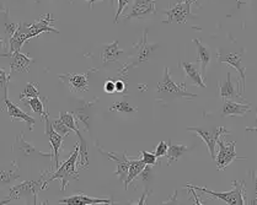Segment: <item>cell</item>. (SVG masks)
<instances>
[{"mask_svg": "<svg viewBox=\"0 0 257 205\" xmlns=\"http://www.w3.org/2000/svg\"><path fill=\"white\" fill-rule=\"evenodd\" d=\"M78 158H79V143L74 147V151L70 154V156L68 160H65L62 165H59V167H57L56 171H53L51 173V177L47 179H45L43 182L42 190L48 188L49 183H52L56 179L61 181V192H64L67 189L68 184L70 181H78L79 179V172L76 169L78 166Z\"/></svg>", "mask_w": 257, "mask_h": 205, "instance_id": "6da1fadb", "label": "cell"}, {"mask_svg": "<svg viewBox=\"0 0 257 205\" xmlns=\"http://www.w3.org/2000/svg\"><path fill=\"white\" fill-rule=\"evenodd\" d=\"M233 189L229 192H214V190H209L207 188L201 187V185H195L188 183L190 187H192L195 190H199L202 193H206L208 195L213 196L214 199H219V200L225 201L226 204L230 205H244L247 203V196H246V188L244 181H233Z\"/></svg>", "mask_w": 257, "mask_h": 205, "instance_id": "7a4b0ae2", "label": "cell"}, {"mask_svg": "<svg viewBox=\"0 0 257 205\" xmlns=\"http://www.w3.org/2000/svg\"><path fill=\"white\" fill-rule=\"evenodd\" d=\"M157 92L161 96L171 98H187V100L197 98V95L190 94V92L186 91V83L176 84L172 80L169 68L164 69V78L163 80L158 83Z\"/></svg>", "mask_w": 257, "mask_h": 205, "instance_id": "3957f363", "label": "cell"}, {"mask_svg": "<svg viewBox=\"0 0 257 205\" xmlns=\"http://www.w3.org/2000/svg\"><path fill=\"white\" fill-rule=\"evenodd\" d=\"M52 173L51 171H42V174L38 179L34 181H25L20 184H16L10 188L9 196L8 198L10 200H18L21 198H29V196H34V204H37V193L42 190L43 182H45V177L47 174Z\"/></svg>", "mask_w": 257, "mask_h": 205, "instance_id": "277c9868", "label": "cell"}, {"mask_svg": "<svg viewBox=\"0 0 257 205\" xmlns=\"http://www.w3.org/2000/svg\"><path fill=\"white\" fill-rule=\"evenodd\" d=\"M158 46L159 45H150V43L148 42V30H146V31L143 32V37H142V40L139 41L138 45L136 46L137 49H138L136 57L133 58L132 62L123 65L121 69H119V74H121L122 76H127L130 69H132V68L135 67H138V65L142 64V63H146L149 61L152 54L154 53L155 49L158 48Z\"/></svg>", "mask_w": 257, "mask_h": 205, "instance_id": "5b68a950", "label": "cell"}, {"mask_svg": "<svg viewBox=\"0 0 257 205\" xmlns=\"http://www.w3.org/2000/svg\"><path fill=\"white\" fill-rule=\"evenodd\" d=\"M54 18L51 13L45 14L40 18V20L35 21L32 24H23L24 31L26 34L27 40H31L34 37H38L41 34H45V32H52V34H59V31L57 29H54Z\"/></svg>", "mask_w": 257, "mask_h": 205, "instance_id": "8992f818", "label": "cell"}, {"mask_svg": "<svg viewBox=\"0 0 257 205\" xmlns=\"http://www.w3.org/2000/svg\"><path fill=\"white\" fill-rule=\"evenodd\" d=\"M188 132L196 133V135L201 136L203 141L206 143L210 157L214 160L215 158V146H217V140L223 135H228L230 134L228 129L224 127H215L213 129H204V128H197V127H188L186 128Z\"/></svg>", "mask_w": 257, "mask_h": 205, "instance_id": "52a82bcc", "label": "cell"}, {"mask_svg": "<svg viewBox=\"0 0 257 205\" xmlns=\"http://www.w3.org/2000/svg\"><path fill=\"white\" fill-rule=\"evenodd\" d=\"M218 146H219V151L215 154V163H217V168L219 171H223L228 167L230 163H233L235 160H245L246 157H240L237 156V154L235 152V141H230V143H225V141L221 139V136L217 140Z\"/></svg>", "mask_w": 257, "mask_h": 205, "instance_id": "ba28073f", "label": "cell"}, {"mask_svg": "<svg viewBox=\"0 0 257 205\" xmlns=\"http://www.w3.org/2000/svg\"><path fill=\"white\" fill-rule=\"evenodd\" d=\"M191 7L192 5L188 4L186 2H180L177 0V3L175 5H170L168 10H164V15H166V20L163 21V24L171 25L174 23L176 24H186L190 18H196V15H193L191 12Z\"/></svg>", "mask_w": 257, "mask_h": 205, "instance_id": "9c48e42d", "label": "cell"}, {"mask_svg": "<svg viewBox=\"0 0 257 205\" xmlns=\"http://www.w3.org/2000/svg\"><path fill=\"white\" fill-rule=\"evenodd\" d=\"M43 123H45V134L46 136H47L48 141L51 143L52 154H53V157H52V166L49 171L53 172V168L56 167V166L57 167H59V165H61V163H59V151H61L63 146L62 143L64 138H63L61 134H58L53 129L49 116H47L45 119H43Z\"/></svg>", "mask_w": 257, "mask_h": 205, "instance_id": "30bf717a", "label": "cell"}, {"mask_svg": "<svg viewBox=\"0 0 257 205\" xmlns=\"http://www.w3.org/2000/svg\"><path fill=\"white\" fill-rule=\"evenodd\" d=\"M94 72L95 69L83 74H61L58 75V79L62 83L68 85L70 91L74 94H79V92H85L89 90V75Z\"/></svg>", "mask_w": 257, "mask_h": 205, "instance_id": "8fae6325", "label": "cell"}, {"mask_svg": "<svg viewBox=\"0 0 257 205\" xmlns=\"http://www.w3.org/2000/svg\"><path fill=\"white\" fill-rule=\"evenodd\" d=\"M2 109L3 111L5 109V111L8 112V114H9V117L12 118V121L26 122L27 124H29L30 130L34 129L35 124H36L35 118H32L29 113L24 112L23 109L16 105V103H14L13 101L9 100V97H8V90L7 91H4V106H3Z\"/></svg>", "mask_w": 257, "mask_h": 205, "instance_id": "7c38bea8", "label": "cell"}, {"mask_svg": "<svg viewBox=\"0 0 257 205\" xmlns=\"http://www.w3.org/2000/svg\"><path fill=\"white\" fill-rule=\"evenodd\" d=\"M96 146L101 154L105 155L106 157H108L110 160L114 161V162L117 163V168H116V171H114V174L118 177L119 182L124 183L125 178H127L128 169H130V165H131V158L128 157L127 151H123V154L121 155V156H118V155H116L114 152H106L105 150L100 146V145L96 144Z\"/></svg>", "mask_w": 257, "mask_h": 205, "instance_id": "4fadbf2b", "label": "cell"}, {"mask_svg": "<svg viewBox=\"0 0 257 205\" xmlns=\"http://www.w3.org/2000/svg\"><path fill=\"white\" fill-rule=\"evenodd\" d=\"M157 0H135L132 5V10L124 16L125 20L132 19H144L149 15H154L157 13Z\"/></svg>", "mask_w": 257, "mask_h": 205, "instance_id": "5bb4252c", "label": "cell"}, {"mask_svg": "<svg viewBox=\"0 0 257 205\" xmlns=\"http://www.w3.org/2000/svg\"><path fill=\"white\" fill-rule=\"evenodd\" d=\"M242 53L241 52H234V53H228V54H220V52L218 51V62L220 63H226L230 67H233L234 69H236L240 74V78L241 79V86H242V92L245 91L246 87V68L241 65V59H242Z\"/></svg>", "mask_w": 257, "mask_h": 205, "instance_id": "9a60e30c", "label": "cell"}, {"mask_svg": "<svg viewBox=\"0 0 257 205\" xmlns=\"http://www.w3.org/2000/svg\"><path fill=\"white\" fill-rule=\"evenodd\" d=\"M13 151L20 152L21 155H24V156L26 157L40 156V157H48L51 158V160L52 157H53V154H52V152H42L40 151V150H37L32 144L27 143V141L24 139V132H21L18 136H16L15 144H14L13 146Z\"/></svg>", "mask_w": 257, "mask_h": 205, "instance_id": "2e32d148", "label": "cell"}, {"mask_svg": "<svg viewBox=\"0 0 257 205\" xmlns=\"http://www.w3.org/2000/svg\"><path fill=\"white\" fill-rule=\"evenodd\" d=\"M10 75L15 73H26L29 72L31 65L35 63L34 58H30L27 54L21 53V52H15L10 56Z\"/></svg>", "mask_w": 257, "mask_h": 205, "instance_id": "e0dca14e", "label": "cell"}, {"mask_svg": "<svg viewBox=\"0 0 257 205\" xmlns=\"http://www.w3.org/2000/svg\"><path fill=\"white\" fill-rule=\"evenodd\" d=\"M58 204H67V205H95V204H113L112 199H100V198H91L87 196L84 193L75 194V195L67 196L58 200Z\"/></svg>", "mask_w": 257, "mask_h": 205, "instance_id": "ac0fdd59", "label": "cell"}, {"mask_svg": "<svg viewBox=\"0 0 257 205\" xmlns=\"http://www.w3.org/2000/svg\"><path fill=\"white\" fill-rule=\"evenodd\" d=\"M248 111H251L250 103L236 102L234 100H223V109H221V116H245Z\"/></svg>", "mask_w": 257, "mask_h": 205, "instance_id": "d6986e66", "label": "cell"}, {"mask_svg": "<svg viewBox=\"0 0 257 205\" xmlns=\"http://www.w3.org/2000/svg\"><path fill=\"white\" fill-rule=\"evenodd\" d=\"M219 95L221 100H241L245 101V98L240 95L239 91H236L235 86L231 83V74H226V80L219 85Z\"/></svg>", "mask_w": 257, "mask_h": 205, "instance_id": "ffe728a7", "label": "cell"}, {"mask_svg": "<svg viewBox=\"0 0 257 205\" xmlns=\"http://www.w3.org/2000/svg\"><path fill=\"white\" fill-rule=\"evenodd\" d=\"M180 67L184 69V72L187 76V79H190L192 81L193 86H199L206 89V83L203 80V76H202V73L197 69V67L193 63H187V62H180Z\"/></svg>", "mask_w": 257, "mask_h": 205, "instance_id": "44dd1931", "label": "cell"}, {"mask_svg": "<svg viewBox=\"0 0 257 205\" xmlns=\"http://www.w3.org/2000/svg\"><path fill=\"white\" fill-rule=\"evenodd\" d=\"M123 54V49L119 48L118 41H114V42L110 43V45L103 46V48L101 49V61L103 64H108L111 62H117Z\"/></svg>", "mask_w": 257, "mask_h": 205, "instance_id": "7402d4cb", "label": "cell"}, {"mask_svg": "<svg viewBox=\"0 0 257 205\" xmlns=\"http://www.w3.org/2000/svg\"><path fill=\"white\" fill-rule=\"evenodd\" d=\"M195 42L196 47H197V63H201V68H202V76L203 79L206 78V72H207V67H208L210 59H212V54H210V51L203 43L201 42L199 40L195 38L193 40Z\"/></svg>", "mask_w": 257, "mask_h": 205, "instance_id": "603a6c76", "label": "cell"}, {"mask_svg": "<svg viewBox=\"0 0 257 205\" xmlns=\"http://www.w3.org/2000/svg\"><path fill=\"white\" fill-rule=\"evenodd\" d=\"M144 167H146V163L142 161V158H131V165H130V169H128V174L127 178L124 181V189L127 190L130 184L133 181H136L137 177L141 174V172L143 171Z\"/></svg>", "mask_w": 257, "mask_h": 205, "instance_id": "cb8c5ba5", "label": "cell"}, {"mask_svg": "<svg viewBox=\"0 0 257 205\" xmlns=\"http://www.w3.org/2000/svg\"><path fill=\"white\" fill-rule=\"evenodd\" d=\"M46 98L47 97H45L43 98V101H41L40 97H34V98H29V100H24L23 102L25 106H29V107L35 112V113L40 114L41 118H42V121H43L46 117L49 116L48 102H47V105H45Z\"/></svg>", "mask_w": 257, "mask_h": 205, "instance_id": "d4e9b609", "label": "cell"}, {"mask_svg": "<svg viewBox=\"0 0 257 205\" xmlns=\"http://www.w3.org/2000/svg\"><path fill=\"white\" fill-rule=\"evenodd\" d=\"M92 103H84L81 107H78L74 111V116H75V118L78 119L79 122H81L84 124V128H85V130L87 132H90V125H91V111H90V108H91Z\"/></svg>", "mask_w": 257, "mask_h": 205, "instance_id": "484cf974", "label": "cell"}, {"mask_svg": "<svg viewBox=\"0 0 257 205\" xmlns=\"http://www.w3.org/2000/svg\"><path fill=\"white\" fill-rule=\"evenodd\" d=\"M188 150V147L184 144H171V141H169V149L166 157H168V165L170 166L175 161H179L180 157L185 154Z\"/></svg>", "mask_w": 257, "mask_h": 205, "instance_id": "4316f807", "label": "cell"}, {"mask_svg": "<svg viewBox=\"0 0 257 205\" xmlns=\"http://www.w3.org/2000/svg\"><path fill=\"white\" fill-rule=\"evenodd\" d=\"M20 178V167L15 161H13V168L12 169H3L0 172V181L5 184L14 183Z\"/></svg>", "mask_w": 257, "mask_h": 205, "instance_id": "83f0119b", "label": "cell"}, {"mask_svg": "<svg viewBox=\"0 0 257 205\" xmlns=\"http://www.w3.org/2000/svg\"><path fill=\"white\" fill-rule=\"evenodd\" d=\"M40 97V89H38V83H29L25 86L24 91L20 94L19 100H29V98Z\"/></svg>", "mask_w": 257, "mask_h": 205, "instance_id": "f1b7e54d", "label": "cell"}, {"mask_svg": "<svg viewBox=\"0 0 257 205\" xmlns=\"http://www.w3.org/2000/svg\"><path fill=\"white\" fill-rule=\"evenodd\" d=\"M111 112H119V113H135V112L138 111V108L133 107L132 105L127 102L125 100L116 101V102L112 103L110 107Z\"/></svg>", "mask_w": 257, "mask_h": 205, "instance_id": "f546056e", "label": "cell"}, {"mask_svg": "<svg viewBox=\"0 0 257 205\" xmlns=\"http://www.w3.org/2000/svg\"><path fill=\"white\" fill-rule=\"evenodd\" d=\"M51 123H52V127H53V129L56 130L58 134H61L63 138H67V136L73 132V130L70 129V128H68L67 125H65L59 118L51 119Z\"/></svg>", "mask_w": 257, "mask_h": 205, "instance_id": "4dcf8cb0", "label": "cell"}, {"mask_svg": "<svg viewBox=\"0 0 257 205\" xmlns=\"http://www.w3.org/2000/svg\"><path fill=\"white\" fill-rule=\"evenodd\" d=\"M4 27H5V35L9 36V38L13 36L14 34L18 30L19 24L13 23V21L9 20V9H5V21H4Z\"/></svg>", "mask_w": 257, "mask_h": 205, "instance_id": "1f68e13d", "label": "cell"}, {"mask_svg": "<svg viewBox=\"0 0 257 205\" xmlns=\"http://www.w3.org/2000/svg\"><path fill=\"white\" fill-rule=\"evenodd\" d=\"M141 158L146 165L149 166H155L158 165V157L155 155V152H149V151H141Z\"/></svg>", "mask_w": 257, "mask_h": 205, "instance_id": "d6a6232c", "label": "cell"}, {"mask_svg": "<svg viewBox=\"0 0 257 205\" xmlns=\"http://www.w3.org/2000/svg\"><path fill=\"white\" fill-rule=\"evenodd\" d=\"M10 79H12V75H10V74L8 75V73L5 72L4 69H2V68H0V90H4V91H7Z\"/></svg>", "mask_w": 257, "mask_h": 205, "instance_id": "836d02e7", "label": "cell"}, {"mask_svg": "<svg viewBox=\"0 0 257 205\" xmlns=\"http://www.w3.org/2000/svg\"><path fill=\"white\" fill-rule=\"evenodd\" d=\"M117 3H118V8H117L116 15H114V24L118 23V19L121 18L122 13L124 12L125 8L128 7V4L131 3V0H117Z\"/></svg>", "mask_w": 257, "mask_h": 205, "instance_id": "e575fe53", "label": "cell"}, {"mask_svg": "<svg viewBox=\"0 0 257 205\" xmlns=\"http://www.w3.org/2000/svg\"><path fill=\"white\" fill-rule=\"evenodd\" d=\"M168 149H169V143H166V141H160L159 144H158L157 149H155V155H157L158 158L163 157V156H166V154H168Z\"/></svg>", "mask_w": 257, "mask_h": 205, "instance_id": "d590c367", "label": "cell"}, {"mask_svg": "<svg viewBox=\"0 0 257 205\" xmlns=\"http://www.w3.org/2000/svg\"><path fill=\"white\" fill-rule=\"evenodd\" d=\"M103 90H105L107 94H113V92H116V84H114V81L112 80H107L103 85Z\"/></svg>", "mask_w": 257, "mask_h": 205, "instance_id": "8d00e7d4", "label": "cell"}, {"mask_svg": "<svg viewBox=\"0 0 257 205\" xmlns=\"http://www.w3.org/2000/svg\"><path fill=\"white\" fill-rule=\"evenodd\" d=\"M114 84H116V92H118V94H123L125 91V89H127V84H125V81L123 79L114 81Z\"/></svg>", "mask_w": 257, "mask_h": 205, "instance_id": "74e56055", "label": "cell"}, {"mask_svg": "<svg viewBox=\"0 0 257 205\" xmlns=\"http://www.w3.org/2000/svg\"><path fill=\"white\" fill-rule=\"evenodd\" d=\"M251 177H252V181L255 183V198L248 204H257V172H251Z\"/></svg>", "mask_w": 257, "mask_h": 205, "instance_id": "f35d334b", "label": "cell"}, {"mask_svg": "<svg viewBox=\"0 0 257 205\" xmlns=\"http://www.w3.org/2000/svg\"><path fill=\"white\" fill-rule=\"evenodd\" d=\"M148 195H149V190L146 189V190H144L143 195H142V198L139 199L138 203H137V204H147V196Z\"/></svg>", "mask_w": 257, "mask_h": 205, "instance_id": "ab89813d", "label": "cell"}, {"mask_svg": "<svg viewBox=\"0 0 257 205\" xmlns=\"http://www.w3.org/2000/svg\"><path fill=\"white\" fill-rule=\"evenodd\" d=\"M180 2H186L191 5H196L197 8H201V0H180Z\"/></svg>", "mask_w": 257, "mask_h": 205, "instance_id": "60d3db41", "label": "cell"}, {"mask_svg": "<svg viewBox=\"0 0 257 205\" xmlns=\"http://www.w3.org/2000/svg\"><path fill=\"white\" fill-rule=\"evenodd\" d=\"M176 195H177V192H175V193H174V195H172V198L170 199V200L164 201L163 204H177V203H179V201L176 200Z\"/></svg>", "mask_w": 257, "mask_h": 205, "instance_id": "b9f144b4", "label": "cell"}, {"mask_svg": "<svg viewBox=\"0 0 257 205\" xmlns=\"http://www.w3.org/2000/svg\"><path fill=\"white\" fill-rule=\"evenodd\" d=\"M5 49H7V43H5V41L3 40L2 36H0V53H2V52H4Z\"/></svg>", "mask_w": 257, "mask_h": 205, "instance_id": "7bdbcfd3", "label": "cell"}, {"mask_svg": "<svg viewBox=\"0 0 257 205\" xmlns=\"http://www.w3.org/2000/svg\"><path fill=\"white\" fill-rule=\"evenodd\" d=\"M246 132L257 133V116H256V121H255V127H247L246 128Z\"/></svg>", "mask_w": 257, "mask_h": 205, "instance_id": "ee69618b", "label": "cell"}, {"mask_svg": "<svg viewBox=\"0 0 257 205\" xmlns=\"http://www.w3.org/2000/svg\"><path fill=\"white\" fill-rule=\"evenodd\" d=\"M86 2H87V4H89L90 9H92V7H94L95 3H96V2H101V0H86ZM110 2L113 3V0H110Z\"/></svg>", "mask_w": 257, "mask_h": 205, "instance_id": "f6af8a7d", "label": "cell"}, {"mask_svg": "<svg viewBox=\"0 0 257 205\" xmlns=\"http://www.w3.org/2000/svg\"><path fill=\"white\" fill-rule=\"evenodd\" d=\"M247 2V0H237V4H244V3H246Z\"/></svg>", "mask_w": 257, "mask_h": 205, "instance_id": "bcb514c9", "label": "cell"}, {"mask_svg": "<svg viewBox=\"0 0 257 205\" xmlns=\"http://www.w3.org/2000/svg\"><path fill=\"white\" fill-rule=\"evenodd\" d=\"M69 2H70V3H73V0H69Z\"/></svg>", "mask_w": 257, "mask_h": 205, "instance_id": "7dc6e473", "label": "cell"}, {"mask_svg": "<svg viewBox=\"0 0 257 205\" xmlns=\"http://www.w3.org/2000/svg\"><path fill=\"white\" fill-rule=\"evenodd\" d=\"M2 200H3V199H2V198H0V201H2Z\"/></svg>", "mask_w": 257, "mask_h": 205, "instance_id": "c3c4849f", "label": "cell"}]
</instances>
